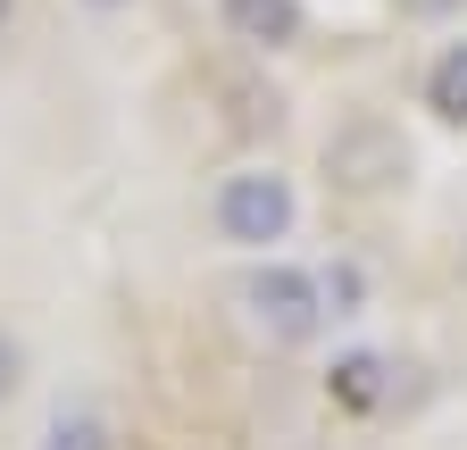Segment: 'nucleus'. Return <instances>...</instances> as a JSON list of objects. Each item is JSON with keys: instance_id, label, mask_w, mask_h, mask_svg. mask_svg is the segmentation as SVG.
I'll return each mask as SVG.
<instances>
[{"instance_id": "1a4fd4ad", "label": "nucleus", "mask_w": 467, "mask_h": 450, "mask_svg": "<svg viewBox=\"0 0 467 450\" xmlns=\"http://www.w3.org/2000/svg\"><path fill=\"white\" fill-rule=\"evenodd\" d=\"M17 384H26V351L17 333H0V401H17Z\"/></svg>"}, {"instance_id": "7ed1b4c3", "label": "nucleus", "mask_w": 467, "mask_h": 450, "mask_svg": "<svg viewBox=\"0 0 467 450\" xmlns=\"http://www.w3.org/2000/svg\"><path fill=\"white\" fill-rule=\"evenodd\" d=\"M326 167H334V184H350V192H384V184L409 176V150H400L392 126L359 118V126H342V134L326 142Z\"/></svg>"}, {"instance_id": "f257e3e1", "label": "nucleus", "mask_w": 467, "mask_h": 450, "mask_svg": "<svg viewBox=\"0 0 467 450\" xmlns=\"http://www.w3.org/2000/svg\"><path fill=\"white\" fill-rule=\"evenodd\" d=\"M234 301H243V317L267 333V343H284V351L317 343V325H326V292H317V275H309V267H284V259L251 267Z\"/></svg>"}, {"instance_id": "20e7f679", "label": "nucleus", "mask_w": 467, "mask_h": 450, "mask_svg": "<svg viewBox=\"0 0 467 450\" xmlns=\"http://www.w3.org/2000/svg\"><path fill=\"white\" fill-rule=\"evenodd\" d=\"M217 17L251 50H292L301 42V0H217Z\"/></svg>"}, {"instance_id": "423d86ee", "label": "nucleus", "mask_w": 467, "mask_h": 450, "mask_svg": "<svg viewBox=\"0 0 467 450\" xmlns=\"http://www.w3.org/2000/svg\"><path fill=\"white\" fill-rule=\"evenodd\" d=\"M426 108L442 126H467V42H451L442 59L426 67Z\"/></svg>"}, {"instance_id": "39448f33", "label": "nucleus", "mask_w": 467, "mask_h": 450, "mask_svg": "<svg viewBox=\"0 0 467 450\" xmlns=\"http://www.w3.org/2000/svg\"><path fill=\"white\" fill-rule=\"evenodd\" d=\"M392 392V359L384 351H350V359H334V375H326V401L334 409H376Z\"/></svg>"}, {"instance_id": "f03ea898", "label": "nucleus", "mask_w": 467, "mask_h": 450, "mask_svg": "<svg viewBox=\"0 0 467 450\" xmlns=\"http://www.w3.org/2000/svg\"><path fill=\"white\" fill-rule=\"evenodd\" d=\"M209 217H217V234H225V242L267 251V242H284V234H292L301 200H292V176H275V167H243V176H225V184H217Z\"/></svg>"}, {"instance_id": "9d476101", "label": "nucleus", "mask_w": 467, "mask_h": 450, "mask_svg": "<svg viewBox=\"0 0 467 450\" xmlns=\"http://www.w3.org/2000/svg\"><path fill=\"white\" fill-rule=\"evenodd\" d=\"M459 0H400V17H451Z\"/></svg>"}, {"instance_id": "0eeeda50", "label": "nucleus", "mask_w": 467, "mask_h": 450, "mask_svg": "<svg viewBox=\"0 0 467 450\" xmlns=\"http://www.w3.org/2000/svg\"><path fill=\"white\" fill-rule=\"evenodd\" d=\"M42 450H117V434H109L100 409H58L42 425Z\"/></svg>"}, {"instance_id": "6e6552de", "label": "nucleus", "mask_w": 467, "mask_h": 450, "mask_svg": "<svg viewBox=\"0 0 467 450\" xmlns=\"http://www.w3.org/2000/svg\"><path fill=\"white\" fill-rule=\"evenodd\" d=\"M317 292H326V317H359V301H368L359 267H326V275H317Z\"/></svg>"}, {"instance_id": "9b49d317", "label": "nucleus", "mask_w": 467, "mask_h": 450, "mask_svg": "<svg viewBox=\"0 0 467 450\" xmlns=\"http://www.w3.org/2000/svg\"><path fill=\"white\" fill-rule=\"evenodd\" d=\"M0 26H9V0H0Z\"/></svg>"}, {"instance_id": "f8f14e48", "label": "nucleus", "mask_w": 467, "mask_h": 450, "mask_svg": "<svg viewBox=\"0 0 467 450\" xmlns=\"http://www.w3.org/2000/svg\"><path fill=\"white\" fill-rule=\"evenodd\" d=\"M92 9H117V0H92Z\"/></svg>"}]
</instances>
